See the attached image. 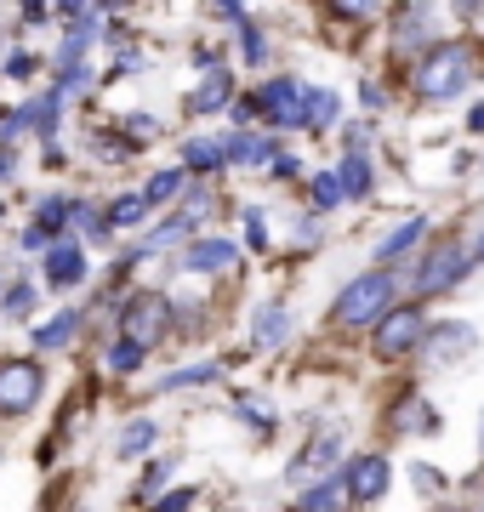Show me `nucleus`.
<instances>
[{"mask_svg": "<svg viewBox=\"0 0 484 512\" xmlns=\"http://www.w3.org/2000/svg\"><path fill=\"white\" fill-rule=\"evenodd\" d=\"M422 330H428V319H422V308H388L382 319H376V353L382 359H399V353H410L416 342H422Z\"/></svg>", "mask_w": 484, "mask_h": 512, "instance_id": "nucleus-6", "label": "nucleus"}, {"mask_svg": "<svg viewBox=\"0 0 484 512\" xmlns=\"http://www.w3.org/2000/svg\"><path fill=\"white\" fill-rule=\"evenodd\" d=\"M314 200H319V211L342 205V177H336V171H319L314 177Z\"/></svg>", "mask_w": 484, "mask_h": 512, "instance_id": "nucleus-30", "label": "nucleus"}, {"mask_svg": "<svg viewBox=\"0 0 484 512\" xmlns=\"http://www.w3.org/2000/svg\"><path fill=\"white\" fill-rule=\"evenodd\" d=\"M428 23H433L428 6H410L405 18H399V29H393V52L410 57V46H422V52H428V46H433V40H428Z\"/></svg>", "mask_w": 484, "mask_h": 512, "instance_id": "nucleus-14", "label": "nucleus"}, {"mask_svg": "<svg viewBox=\"0 0 484 512\" xmlns=\"http://www.w3.org/2000/svg\"><path fill=\"white\" fill-rule=\"evenodd\" d=\"M75 330H80V313H57L52 325L35 330V348H69V342H75Z\"/></svg>", "mask_w": 484, "mask_h": 512, "instance_id": "nucleus-21", "label": "nucleus"}, {"mask_svg": "<svg viewBox=\"0 0 484 512\" xmlns=\"http://www.w3.org/2000/svg\"><path fill=\"white\" fill-rule=\"evenodd\" d=\"M217 376V365H194V370H177V376H166L160 382V393H177V387H194V382H211Z\"/></svg>", "mask_w": 484, "mask_h": 512, "instance_id": "nucleus-32", "label": "nucleus"}, {"mask_svg": "<svg viewBox=\"0 0 484 512\" xmlns=\"http://www.w3.org/2000/svg\"><path fill=\"white\" fill-rule=\"evenodd\" d=\"M120 325H126V336H131V342H143V348H154V342L166 336V325H171V302H166L160 291L131 296V302H126V313H120Z\"/></svg>", "mask_w": 484, "mask_h": 512, "instance_id": "nucleus-5", "label": "nucleus"}, {"mask_svg": "<svg viewBox=\"0 0 484 512\" xmlns=\"http://www.w3.org/2000/svg\"><path fill=\"white\" fill-rule=\"evenodd\" d=\"M359 103H365V109H382V86H371V80H359Z\"/></svg>", "mask_w": 484, "mask_h": 512, "instance_id": "nucleus-38", "label": "nucleus"}, {"mask_svg": "<svg viewBox=\"0 0 484 512\" xmlns=\"http://www.w3.org/2000/svg\"><path fill=\"white\" fill-rule=\"evenodd\" d=\"M0 308H6V319H29V313H35V285H12Z\"/></svg>", "mask_w": 484, "mask_h": 512, "instance_id": "nucleus-28", "label": "nucleus"}, {"mask_svg": "<svg viewBox=\"0 0 484 512\" xmlns=\"http://www.w3.org/2000/svg\"><path fill=\"white\" fill-rule=\"evenodd\" d=\"M57 114H63V92H46V97H35V103H23V109H18V120H23L29 131H40L46 143H52Z\"/></svg>", "mask_w": 484, "mask_h": 512, "instance_id": "nucleus-16", "label": "nucleus"}, {"mask_svg": "<svg viewBox=\"0 0 484 512\" xmlns=\"http://www.w3.org/2000/svg\"><path fill=\"white\" fill-rule=\"evenodd\" d=\"M336 120H342V103H336V92H302V126L331 131Z\"/></svg>", "mask_w": 484, "mask_h": 512, "instance_id": "nucleus-17", "label": "nucleus"}, {"mask_svg": "<svg viewBox=\"0 0 484 512\" xmlns=\"http://www.w3.org/2000/svg\"><path fill=\"white\" fill-rule=\"evenodd\" d=\"M410 478H416L422 490H439V473H433V467H410Z\"/></svg>", "mask_w": 484, "mask_h": 512, "instance_id": "nucleus-40", "label": "nucleus"}, {"mask_svg": "<svg viewBox=\"0 0 484 512\" xmlns=\"http://www.w3.org/2000/svg\"><path fill=\"white\" fill-rule=\"evenodd\" d=\"M126 137H131V143H154V137H160L154 114H126Z\"/></svg>", "mask_w": 484, "mask_h": 512, "instance_id": "nucleus-34", "label": "nucleus"}, {"mask_svg": "<svg viewBox=\"0 0 484 512\" xmlns=\"http://www.w3.org/2000/svg\"><path fill=\"white\" fill-rule=\"evenodd\" d=\"M6 74H12V80H29V74H35V57H29V52H12V57H6Z\"/></svg>", "mask_w": 484, "mask_h": 512, "instance_id": "nucleus-37", "label": "nucleus"}, {"mask_svg": "<svg viewBox=\"0 0 484 512\" xmlns=\"http://www.w3.org/2000/svg\"><path fill=\"white\" fill-rule=\"evenodd\" d=\"M223 103H234V69H211L200 86L188 92V114H217Z\"/></svg>", "mask_w": 484, "mask_h": 512, "instance_id": "nucleus-10", "label": "nucleus"}, {"mask_svg": "<svg viewBox=\"0 0 484 512\" xmlns=\"http://www.w3.org/2000/svg\"><path fill=\"white\" fill-rule=\"evenodd\" d=\"M302 92H308V86H297L291 74H280V80H268V86H262L257 109L268 114L274 126H302Z\"/></svg>", "mask_w": 484, "mask_h": 512, "instance_id": "nucleus-8", "label": "nucleus"}, {"mask_svg": "<svg viewBox=\"0 0 484 512\" xmlns=\"http://www.w3.org/2000/svg\"><path fill=\"white\" fill-rule=\"evenodd\" d=\"M217 165H228V143L223 137H188L183 143V171H217Z\"/></svg>", "mask_w": 484, "mask_h": 512, "instance_id": "nucleus-15", "label": "nucleus"}, {"mask_svg": "<svg viewBox=\"0 0 484 512\" xmlns=\"http://www.w3.org/2000/svg\"><path fill=\"white\" fill-rule=\"evenodd\" d=\"M80 279H86L80 245H52V251H46V285H52V291H69V285H80Z\"/></svg>", "mask_w": 484, "mask_h": 512, "instance_id": "nucleus-11", "label": "nucleus"}, {"mask_svg": "<svg viewBox=\"0 0 484 512\" xmlns=\"http://www.w3.org/2000/svg\"><path fill=\"white\" fill-rule=\"evenodd\" d=\"M342 501V478H325V490H302V507H336Z\"/></svg>", "mask_w": 484, "mask_h": 512, "instance_id": "nucleus-35", "label": "nucleus"}, {"mask_svg": "<svg viewBox=\"0 0 484 512\" xmlns=\"http://www.w3.org/2000/svg\"><path fill=\"white\" fill-rule=\"evenodd\" d=\"M450 6H456V18L473 23V18H479V6H484V0H450Z\"/></svg>", "mask_w": 484, "mask_h": 512, "instance_id": "nucleus-41", "label": "nucleus"}, {"mask_svg": "<svg viewBox=\"0 0 484 512\" xmlns=\"http://www.w3.org/2000/svg\"><path fill=\"white\" fill-rule=\"evenodd\" d=\"M217 12H240V0H217Z\"/></svg>", "mask_w": 484, "mask_h": 512, "instance_id": "nucleus-44", "label": "nucleus"}, {"mask_svg": "<svg viewBox=\"0 0 484 512\" xmlns=\"http://www.w3.org/2000/svg\"><path fill=\"white\" fill-rule=\"evenodd\" d=\"M109 222L114 228H137V222H149V200H143V194H120L114 211H109Z\"/></svg>", "mask_w": 484, "mask_h": 512, "instance_id": "nucleus-22", "label": "nucleus"}, {"mask_svg": "<svg viewBox=\"0 0 484 512\" xmlns=\"http://www.w3.org/2000/svg\"><path fill=\"white\" fill-rule=\"evenodd\" d=\"M285 336H291V313H285L280 302H262V313H257V348H280Z\"/></svg>", "mask_w": 484, "mask_h": 512, "instance_id": "nucleus-18", "label": "nucleus"}, {"mask_svg": "<svg viewBox=\"0 0 484 512\" xmlns=\"http://www.w3.org/2000/svg\"><path fill=\"white\" fill-rule=\"evenodd\" d=\"M467 274H473V256H467L462 245H439V251L422 262V274H416V296H445V291H456Z\"/></svg>", "mask_w": 484, "mask_h": 512, "instance_id": "nucleus-4", "label": "nucleus"}, {"mask_svg": "<svg viewBox=\"0 0 484 512\" xmlns=\"http://www.w3.org/2000/svg\"><path fill=\"white\" fill-rule=\"evenodd\" d=\"M12 171H18V154L0 143V183H12Z\"/></svg>", "mask_w": 484, "mask_h": 512, "instance_id": "nucleus-39", "label": "nucleus"}, {"mask_svg": "<svg viewBox=\"0 0 484 512\" xmlns=\"http://www.w3.org/2000/svg\"><path fill=\"white\" fill-rule=\"evenodd\" d=\"M69 211H75V200H69V194L40 200V228H63V222H69Z\"/></svg>", "mask_w": 484, "mask_h": 512, "instance_id": "nucleus-29", "label": "nucleus"}, {"mask_svg": "<svg viewBox=\"0 0 484 512\" xmlns=\"http://www.w3.org/2000/svg\"><path fill=\"white\" fill-rule=\"evenodd\" d=\"M177 188H183V165H177V171H160V177H149V188H143V200H149V211H154L160 200H171Z\"/></svg>", "mask_w": 484, "mask_h": 512, "instance_id": "nucleus-25", "label": "nucleus"}, {"mask_svg": "<svg viewBox=\"0 0 484 512\" xmlns=\"http://www.w3.org/2000/svg\"><path fill=\"white\" fill-rule=\"evenodd\" d=\"M467 80H473V57H467V46H456V40L428 46L422 63H416V74H410V86H416L422 103H450V97H462Z\"/></svg>", "mask_w": 484, "mask_h": 512, "instance_id": "nucleus-1", "label": "nucleus"}, {"mask_svg": "<svg viewBox=\"0 0 484 512\" xmlns=\"http://www.w3.org/2000/svg\"><path fill=\"white\" fill-rule=\"evenodd\" d=\"M143 353H149V348H143V342H131V336H126V342H114V348H109V370H120V376H126V370L143 365Z\"/></svg>", "mask_w": 484, "mask_h": 512, "instance_id": "nucleus-26", "label": "nucleus"}, {"mask_svg": "<svg viewBox=\"0 0 484 512\" xmlns=\"http://www.w3.org/2000/svg\"><path fill=\"white\" fill-rule=\"evenodd\" d=\"M393 427H433V410L416 399V393H405V399H399V410H393Z\"/></svg>", "mask_w": 484, "mask_h": 512, "instance_id": "nucleus-24", "label": "nucleus"}, {"mask_svg": "<svg viewBox=\"0 0 484 512\" xmlns=\"http://www.w3.org/2000/svg\"><path fill=\"white\" fill-rule=\"evenodd\" d=\"M336 456H342V439H336V433H319V439L308 444V456L291 467V484H297V478H308V467H325V461H336Z\"/></svg>", "mask_w": 484, "mask_h": 512, "instance_id": "nucleus-20", "label": "nucleus"}, {"mask_svg": "<svg viewBox=\"0 0 484 512\" xmlns=\"http://www.w3.org/2000/svg\"><path fill=\"white\" fill-rule=\"evenodd\" d=\"M228 160L257 165V160H268V143H262V137H234V143H228Z\"/></svg>", "mask_w": 484, "mask_h": 512, "instance_id": "nucleus-27", "label": "nucleus"}, {"mask_svg": "<svg viewBox=\"0 0 484 512\" xmlns=\"http://www.w3.org/2000/svg\"><path fill=\"white\" fill-rule=\"evenodd\" d=\"M234 239H200V245H188L183 251V268L188 274H217V268H228L234 262Z\"/></svg>", "mask_w": 484, "mask_h": 512, "instance_id": "nucleus-12", "label": "nucleus"}, {"mask_svg": "<svg viewBox=\"0 0 484 512\" xmlns=\"http://www.w3.org/2000/svg\"><path fill=\"white\" fill-rule=\"evenodd\" d=\"M46 6H52V0H23V18L40 23V18H46Z\"/></svg>", "mask_w": 484, "mask_h": 512, "instance_id": "nucleus-42", "label": "nucleus"}, {"mask_svg": "<svg viewBox=\"0 0 484 512\" xmlns=\"http://www.w3.org/2000/svg\"><path fill=\"white\" fill-rule=\"evenodd\" d=\"M422 234H428V217H410V222H399L382 245H376V262L382 268H393V262H405V251H416L422 245Z\"/></svg>", "mask_w": 484, "mask_h": 512, "instance_id": "nucleus-13", "label": "nucleus"}, {"mask_svg": "<svg viewBox=\"0 0 484 512\" xmlns=\"http://www.w3.org/2000/svg\"><path fill=\"white\" fill-rule=\"evenodd\" d=\"M240 46H245V63H262L268 57V40H262L257 23H240Z\"/></svg>", "mask_w": 484, "mask_h": 512, "instance_id": "nucleus-33", "label": "nucleus"}, {"mask_svg": "<svg viewBox=\"0 0 484 512\" xmlns=\"http://www.w3.org/2000/svg\"><path fill=\"white\" fill-rule=\"evenodd\" d=\"M422 359H428V365H450V359H467V353L479 348V330L473 325H456V319H450V325H433V330H422Z\"/></svg>", "mask_w": 484, "mask_h": 512, "instance_id": "nucleus-7", "label": "nucleus"}, {"mask_svg": "<svg viewBox=\"0 0 484 512\" xmlns=\"http://www.w3.org/2000/svg\"><path fill=\"white\" fill-rule=\"evenodd\" d=\"M154 450V421H126V433H120V456H143Z\"/></svg>", "mask_w": 484, "mask_h": 512, "instance_id": "nucleus-23", "label": "nucleus"}, {"mask_svg": "<svg viewBox=\"0 0 484 512\" xmlns=\"http://www.w3.org/2000/svg\"><path fill=\"white\" fill-rule=\"evenodd\" d=\"M336 177H342V194L348 200H365L371 194V160H359V154H348V160L336 165Z\"/></svg>", "mask_w": 484, "mask_h": 512, "instance_id": "nucleus-19", "label": "nucleus"}, {"mask_svg": "<svg viewBox=\"0 0 484 512\" xmlns=\"http://www.w3.org/2000/svg\"><path fill=\"white\" fill-rule=\"evenodd\" d=\"M57 12H63V18H69V12H80V6H86V0H52Z\"/></svg>", "mask_w": 484, "mask_h": 512, "instance_id": "nucleus-43", "label": "nucleus"}, {"mask_svg": "<svg viewBox=\"0 0 484 512\" xmlns=\"http://www.w3.org/2000/svg\"><path fill=\"white\" fill-rule=\"evenodd\" d=\"M479 450H484V416H479Z\"/></svg>", "mask_w": 484, "mask_h": 512, "instance_id": "nucleus-46", "label": "nucleus"}, {"mask_svg": "<svg viewBox=\"0 0 484 512\" xmlns=\"http://www.w3.org/2000/svg\"><path fill=\"white\" fill-rule=\"evenodd\" d=\"M473 256H479V262H484V234H479V245H473Z\"/></svg>", "mask_w": 484, "mask_h": 512, "instance_id": "nucleus-45", "label": "nucleus"}, {"mask_svg": "<svg viewBox=\"0 0 484 512\" xmlns=\"http://www.w3.org/2000/svg\"><path fill=\"white\" fill-rule=\"evenodd\" d=\"M388 308H393V274H388V268H376V274H359L348 291L336 296L331 319L342 330H371Z\"/></svg>", "mask_w": 484, "mask_h": 512, "instance_id": "nucleus-2", "label": "nucleus"}, {"mask_svg": "<svg viewBox=\"0 0 484 512\" xmlns=\"http://www.w3.org/2000/svg\"><path fill=\"white\" fill-rule=\"evenodd\" d=\"M325 6H331L336 18H348V23H365L376 12V6H382V0H325Z\"/></svg>", "mask_w": 484, "mask_h": 512, "instance_id": "nucleus-31", "label": "nucleus"}, {"mask_svg": "<svg viewBox=\"0 0 484 512\" xmlns=\"http://www.w3.org/2000/svg\"><path fill=\"white\" fill-rule=\"evenodd\" d=\"M166 473H171V461H154L149 473H143V484H137V495H154L160 484H166Z\"/></svg>", "mask_w": 484, "mask_h": 512, "instance_id": "nucleus-36", "label": "nucleus"}, {"mask_svg": "<svg viewBox=\"0 0 484 512\" xmlns=\"http://www.w3.org/2000/svg\"><path fill=\"white\" fill-rule=\"evenodd\" d=\"M46 393L35 359H0V416H29Z\"/></svg>", "mask_w": 484, "mask_h": 512, "instance_id": "nucleus-3", "label": "nucleus"}, {"mask_svg": "<svg viewBox=\"0 0 484 512\" xmlns=\"http://www.w3.org/2000/svg\"><path fill=\"white\" fill-rule=\"evenodd\" d=\"M342 495L348 501H382L388 495V456H359L342 473Z\"/></svg>", "mask_w": 484, "mask_h": 512, "instance_id": "nucleus-9", "label": "nucleus"}]
</instances>
